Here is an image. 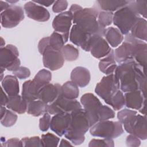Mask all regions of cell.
<instances>
[{
	"label": "cell",
	"mask_w": 147,
	"mask_h": 147,
	"mask_svg": "<svg viewBox=\"0 0 147 147\" xmlns=\"http://www.w3.org/2000/svg\"><path fill=\"white\" fill-rule=\"evenodd\" d=\"M119 88L115 82L114 74L108 75L102 78L96 85L95 93L108 104L110 99L118 91Z\"/></svg>",
	"instance_id": "9c48e42d"
},
{
	"label": "cell",
	"mask_w": 147,
	"mask_h": 147,
	"mask_svg": "<svg viewBox=\"0 0 147 147\" xmlns=\"http://www.w3.org/2000/svg\"><path fill=\"white\" fill-rule=\"evenodd\" d=\"M51 79V72L46 69H42L37 72L33 80L41 89L44 86L50 83Z\"/></svg>",
	"instance_id": "4dcf8cb0"
},
{
	"label": "cell",
	"mask_w": 147,
	"mask_h": 147,
	"mask_svg": "<svg viewBox=\"0 0 147 147\" xmlns=\"http://www.w3.org/2000/svg\"><path fill=\"white\" fill-rule=\"evenodd\" d=\"M70 78L71 81L78 87L83 88L88 84L91 79V75L88 69L79 66L74 68L71 71Z\"/></svg>",
	"instance_id": "44dd1931"
},
{
	"label": "cell",
	"mask_w": 147,
	"mask_h": 147,
	"mask_svg": "<svg viewBox=\"0 0 147 147\" xmlns=\"http://www.w3.org/2000/svg\"><path fill=\"white\" fill-rule=\"evenodd\" d=\"M49 45L53 49L58 51H61L65 42L62 34L56 32H53L51 36L49 37Z\"/></svg>",
	"instance_id": "836d02e7"
},
{
	"label": "cell",
	"mask_w": 147,
	"mask_h": 147,
	"mask_svg": "<svg viewBox=\"0 0 147 147\" xmlns=\"http://www.w3.org/2000/svg\"><path fill=\"white\" fill-rule=\"evenodd\" d=\"M90 128L86 112L81 108L70 113L69 125L64 136L74 145H79L84 141V134Z\"/></svg>",
	"instance_id": "277c9868"
},
{
	"label": "cell",
	"mask_w": 147,
	"mask_h": 147,
	"mask_svg": "<svg viewBox=\"0 0 147 147\" xmlns=\"http://www.w3.org/2000/svg\"><path fill=\"white\" fill-rule=\"evenodd\" d=\"M61 92V86L56 83H49L42 87L38 94V99L47 105L52 103L57 98Z\"/></svg>",
	"instance_id": "d6986e66"
},
{
	"label": "cell",
	"mask_w": 147,
	"mask_h": 147,
	"mask_svg": "<svg viewBox=\"0 0 147 147\" xmlns=\"http://www.w3.org/2000/svg\"><path fill=\"white\" fill-rule=\"evenodd\" d=\"M113 74L119 89L123 92L138 90L146 96V69L140 66L134 60L119 64Z\"/></svg>",
	"instance_id": "6da1fadb"
},
{
	"label": "cell",
	"mask_w": 147,
	"mask_h": 147,
	"mask_svg": "<svg viewBox=\"0 0 147 147\" xmlns=\"http://www.w3.org/2000/svg\"><path fill=\"white\" fill-rule=\"evenodd\" d=\"M51 115L48 112H45L43 116L39 120V128L42 131H46L50 127L51 124Z\"/></svg>",
	"instance_id": "60d3db41"
},
{
	"label": "cell",
	"mask_w": 147,
	"mask_h": 147,
	"mask_svg": "<svg viewBox=\"0 0 147 147\" xmlns=\"http://www.w3.org/2000/svg\"><path fill=\"white\" fill-rule=\"evenodd\" d=\"M68 7V2L65 0H60V1H55L53 6H52V11L55 13H62V11H64L67 9Z\"/></svg>",
	"instance_id": "7bdbcfd3"
},
{
	"label": "cell",
	"mask_w": 147,
	"mask_h": 147,
	"mask_svg": "<svg viewBox=\"0 0 147 147\" xmlns=\"http://www.w3.org/2000/svg\"><path fill=\"white\" fill-rule=\"evenodd\" d=\"M94 35L84 32L77 25L74 24L70 31L69 40L74 44L81 47L86 52H89Z\"/></svg>",
	"instance_id": "7c38bea8"
},
{
	"label": "cell",
	"mask_w": 147,
	"mask_h": 147,
	"mask_svg": "<svg viewBox=\"0 0 147 147\" xmlns=\"http://www.w3.org/2000/svg\"><path fill=\"white\" fill-rule=\"evenodd\" d=\"M61 95L69 99H76L79 94L78 86L71 81H67L61 86Z\"/></svg>",
	"instance_id": "f546056e"
},
{
	"label": "cell",
	"mask_w": 147,
	"mask_h": 147,
	"mask_svg": "<svg viewBox=\"0 0 147 147\" xmlns=\"http://www.w3.org/2000/svg\"><path fill=\"white\" fill-rule=\"evenodd\" d=\"M1 106H6L7 103L8 102L9 97L6 95V94L5 93V91L3 90V88L1 87Z\"/></svg>",
	"instance_id": "c3c4849f"
},
{
	"label": "cell",
	"mask_w": 147,
	"mask_h": 147,
	"mask_svg": "<svg viewBox=\"0 0 147 147\" xmlns=\"http://www.w3.org/2000/svg\"><path fill=\"white\" fill-rule=\"evenodd\" d=\"M72 22V16L69 11L57 14L52 21V27L55 32L62 34L65 43L67 42L69 38V32Z\"/></svg>",
	"instance_id": "5bb4252c"
},
{
	"label": "cell",
	"mask_w": 147,
	"mask_h": 147,
	"mask_svg": "<svg viewBox=\"0 0 147 147\" xmlns=\"http://www.w3.org/2000/svg\"><path fill=\"white\" fill-rule=\"evenodd\" d=\"M48 105L42 100H35L28 103L26 112L34 117H38L47 112Z\"/></svg>",
	"instance_id": "f1b7e54d"
},
{
	"label": "cell",
	"mask_w": 147,
	"mask_h": 147,
	"mask_svg": "<svg viewBox=\"0 0 147 147\" xmlns=\"http://www.w3.org/2000/svg\"><path fill=\"white\" fill-rule=\"evenodd\" d=\"M129 1L115 0V1H97L96 2L98 7L102 11H114L126 6Z\"/></svg>",
	"instance_id": "83f0119b"
},
{
	"label": "cell",
	"mask_w": 147,
	"mask_h": 147,
	"mask_svg": "<svg viewBox=\"0 0 147 147\" xmlns=\"http://www.w3.org/2000/svg\"><path fill=\"white\" fill-rule=\"evenodd\" d=\"M125 105L129 109L139 110L146 102V98L140 90H135L125 92Z\"/></svg>",
	"instance_id": "ffe728a7"
},
{
	"label": "cell",
	"mask_w": 147,
	"mask_h": 147,
	"mask_svg": "<svg viewBox=\"0 0 147 147\" xmlns=\"http://www.w3.org/2000/svg\"><path fill=\"white\" fill-rule=\"evenodd\" d=\"M24 19V12L22 7L10 5L1 13V24L5 28H12L17 26Z\"/></svg>",
	"instance_id": "8fae6325"
},
{
	"label": "cell",
	"mask_w": 147,
	"mask_h": 147,
	"mask_svg": "<svg viewBox=\"0 0 147 147\" xmlns=\"http://www.w3.org/2000/svg\"><path fill=\"white\" fill-rule=\"evenodd\" d=\"M1 86L8 96L18 95L19 82L16 76L6 75L1 81Z\"/></svg>",
	"instance_id": "603a6c76"
},
{
	"label": "cell",
	"mask_w": 147,
	"mask_h": 147,
	"mask_svg": "<svg viewBox=\"0 0 147 147\" xmlns=\"http://www.w3.org/2000/svg\"><path fill=\"white\" fill-rule=\"evenodd\" d=\"M10 5H9L7 2H3L2 1H0V10L2 12L6 9H7Z\"/></svg>",
	"instance_id": "f907efd6"
},
{
	"label": "cell",
	"mask_w": 147,
	"mask_h": 147,
	"mask_svg": "<svg viewBox=\"0 0 147 147\" xmlns=\"http://www.w3.org/2000/svg\"><path fill=\"white\" fill-rule=\"evenodd\" d=\"M140 17L141 16L127 4L114 13L113 22L122 34L126 35L129 33L133 26Z\"/></svg>",
	"instance_id": "5b68a950"
},
{
	"label": "cell",
	"mask_w": 147,
	"mask_h": 147,
	"mask_svg": "<svg viewBox=\"0 0 147 147\" xmlns=\"http://www.w3.org/2000/svg\"><path fill=\"white\" fill-rule=\"evenodd\" d=\"M98 67L99 70L107 75L114 74L117 67V62L115 60L114 50L111 49L108 55L99 61Z\"/></svg>",
	"instance_id": "cb8c5ba5"
},
{
	"label": "cell",
	"mask_w": 147,
	"mask_h": 147,
	"mask_svg": "<svg viewBox=\"0 0 147 147\" xmlns=\"http://www.w3.org/2000/svg\"><path fill=\"white\" fill-rule=\"evenodd\" d=\"M136 114H137V112L135 110H132L128 109H124L118 112L117 118L119 122L122 123L123 122L129 117H130L131 115Z\"/></svg>",
	"instance_id": "ee69618b"
},
{
	"label": "cell",
	"mask_w": 147,
	"mask_h": 147,
	"mask_svg": "<svg viewBox=\"0 0 147 147\" xmlns=\"http://www.w3.org/2000/svg\"><path fill=\"white\" fill-rule=\"evenodd\" d=\"M139 111L143 115H146V102H145L141 108L139 110Z\"/></svg>",
	"instance_id": "f5cc1de1"
},
{
	"label": "cell",
	"mask_w": 147,
	"mask_h": 147,
	"mask_svg": "<svg viewBox=\"0 0 147 147\" xmlns=\"http://www.w3.org/2000/svg\"><path fill=\"white\" fill-rule=\"evenodd\" d=\"M19 52L17 48L8 44L0 49V67L7 69L18 59Z\"/></svg>",
	"instance_id": "e0dca14e"
},
{
	"label": "cell",
	"mask_w": 147,
	"mask_h": 147,
	"mask_svg": "<svg viewBox=\"0 0 147 147\" xmlns=\"http://www.w3.org/2000/svg\"><path fill=\"white\" fill-rule=\"evenodd\" d=\"M114 146V141L111 138L103 139H92L88 144L89 147H98V146H107L113 147Z\"/></svg>",
	"instance_id": "f35d334b"
},
{
	"label": "cell",
	"mask_w": 147,
	"mask_h": 147,
	"mask_svg": "<svg viewBox=\"0 0 147 147\" xmlns=\"http://www.w3.org/2000/svg\"><path fill=\"white\" fill-rule=\"evenodd\" d=\"M14 76L20 79H25L28 78L30 75V71L29 69L26 67L20 66L18 69L13 72Z\"/></svg>",
	"instance_id": "b9f144b4"
},
{
	"label": "cell",
	"mask_w": 147,
	"mask_h": 147,
	"mask_svg": "<svg viewBox=\"0 0 147 147\" xmlns=\"http://www.w3.org/2000/svg\"><path fill=\"white\" fill-rule=\"evenodd\" d=\"M5 40H4L3 38L1 37V48L4 47H5Z\"/></svg>",
	"instance_id": "11a10c76"
},
{
	"label": "cell",
	"mask_w": 147,
	"mask_h": 147,
	"mask_svg": "<svg viewBox=\"0 0 147 147\" xmlns=\"http://www.w3.org/2000/svg\"><path fill=\"white\" fill-rule=\"evenodd\" d=\"M49 45V37H45L41 39L38 44V50L40 54H42L45 49Z\"/></svg>",
	"instance_id": "bcb514c9"
},
{
	"label": "cell",
	"mask_w": 147,
	"mask_h": 147,
	"mask_svg": "<svg viewBox=\"0 0 147 147\" xmlns=\"http://www.w3.org/2000/svg\"><path fill=\"white\" fill-rule=\"evenodd\" d=\"M59 146L60 147H65V146H73V145L67 140L62 139L60 141V144L59 145Z\"/></svg>",
	"instance_id": "816d5d0a"
},
{
	"label": "cell",
	"mask_w": 147,
	"mask_h": 147,
	"mask_svg": "<svg viewBox=\"0 0 147 147\" xmlns=\"http://www.w3.org/2000/svg\"><path fill=\"white\" fill-rule=\"evenodd\" d=\"M40 88L33 82L29 80L25 81L22 84V97L28 103L38 99V94Z\"/></svg>",
	"instance_id": "7402d4cb"
},
{
	"label": "cell",
	"mask_w": 147,
	"mask_h": 147,
	"mask_svg": "<svg viewBox=\"0 0 147 147\" xmlns=\"http://www.w3.org/2000/svg\"><path fill=\"white\" fill-rule=\"evenodd\" d=\"M41 141L42 146H57L60 141V138L55 134L48 133L41 136Z\"/></svg>",
	"instance_id": "8d00e7d4"
},
{
	"label": "cell",
	"mask_w": 147,
	"mask_h": 147,
	"mask_svg": "<svg viewBox=\"0 0 147 147\" xmlns=\"http://www.w3.org/2000/svg\"><path fill=\"white\" fill-rule=\"evenodd\" d=\"M70 113L61 112L55 114L51 118L50 129L60 137L65 134L68 129Z\"/></svg>",
	"instance_id": "2e32d148"
},
{
	"label": "cell",
	"mask_w": 147,
	"mask_h": 147,
	"mask_svg": "<svg viewBox=\"0 0 147 147\" xmlns=\"http://www.w3.org/2000/svg\"><path fill=\"white\" fill-rule=\"evenodd\" d=\"M6 2L9 3H16L18 2V1H7Z\"/></svg>",
	"instance_id": "9f6ffc18"
},
{
	"label": "cell",
	"mask_w": 147,
	"mask_h": 147,
	"mask_svg": "<svg viewBox=\"0 0 147 147\" xmlns=\"http://www.w3.org/2000/svg\"><path fill=\"white\" fill-rule=\"evenodd\" d=\"M42 55L43 64L45 68L56 71L63 66L65 59L61 51L56 50L49 45Z\"/></svg>",
	"instance_id": "4fadbf2b"
},
{
	"label": "cell",
	"mask_w": 147,
	"mask_h": 147,
	"mask_svg": "<svg viewBox=\"0 0 147 147\" xmlns=\"http://www.w3.org/2000/svg\"><path fill=\"white\" fill-rule=\"evenodd\" d=\"M4 146H22L21 141L17 138H12L5 142Z\"/></svg>",
	"instance_id": "7dc6e473"
},
{
	"label": "cell",
	"mask_w": 147,
	"mask_h": 147,
	"mask_svg": "<svg viewBox=\"0 0 147 147\" xmlns=\"http://www.w3.org/2000/svg\"><path fill=\"white\" fill-rule=\"evenodd\" d=\"M128 5L140 16L146 18L147 1H129Z\"/></svg>",
	"instance_id": "d6a6232c"
},
{
	"label": "cell",
	"mask_w": 147,
	"mask_h": 147,
	"mask_svg": "<svg viewBox=\"0 0 147 147\" xmlns=\"http://www.w3.org/2000/svg\"><path fill=\"white\" fill-rule=\"evenodd\" d=\"M90 127L96 122L114 118L115 112L107 106L103 105L100 100L92 93H86L80 98Z\"/></svg>",
	"instance_id": "3957f363"
},
{
	"label": "cell",
	"mask_w": 147,
	"mask_h": 147,
	"mask_svg": "<svg viewBox=\"0 0 147 147\" xmlns=\"http://www.w3.org/2000/svg\"><path fill=\"white\" fill-rule=\"evenodd\" d=\"M69 11L72 16V22L83 30L91 34L104 36L105 28L97 21L99 11L96 7L83 8L79 5L72 4Z\"/></svg>",
	"instance_id": "7a4b0ae2"
},
{
	"label": "cell",
	"mask_w": 147,
	"mask_h": 147,
	"mask_svg": "<svg viewBox=\"0 0 147 147\" xmlns=\"http://www.w3.org/2000/svg\"><path fill=\"white\" fill-rule=\"evenodd\" d=\"M82 108L81 104L76 99H69L64 97L61 92L57 98L52 103L48 105L47 112L51 115L59 113H71Z\"/></svg>",
	"instance_id": "30bf717a"
},
{
	"label": "cell",
	"mask_w": 147,
	"mask_h": 147,
	"mask_svg": "<svg viewBox=\"0 0 147 147\" xmlns=\"http://www.w3.org/2000/svg\"><path fill=\"white\" fill-rule=\"evenodd\" d=\"M125 131L137 137L140 140H145L147 138L146 115L133 114L126 118L122 123Z\"/></svg>",
	"instance_id": "52a82bcc"
},
{
	"label": "cell",
	"mask_w": 147,
	"mask_h": 147,
	"mask_svg": "<svg viewBox=\"0 0 147 147\" xmlns=\"http://www.w3.org/2000/svg\"><path fill=\"white\" fill-rule=\"evenodd\" d=\"M130 34L134 38L144 41L147 40V22L146 20L140 17L134 24L130 30Z\"/></svg>",
	"instance_id": "484cf974"
},
{
	"label": "cell",
	"mask_w": 147,
	"mask_h": 147,
	"mask_svg": "<svg viewBox=\"0 0 147 147\" xmlns=\"http://www.w3.org/2000/svg\"><path fill=\"white\" fill-rule=\"evenodd\" d=\"M104 36L108 44L113 48L117 47L123 40V36L120 30L112 26L105 29Z\"/></svg>",
	"instance_id": "4316f807"
},
{
	"label": "cell",
	"mask_w": 147,
	"mask_h": 147,
	"mask_svg": "<svg viewBox=\"0 0 147 147\" xmlns=\"http://www.w3.org/2000/svg\"><path fill=\"white\" fill-rule=\"evenodd\" d=\"M6 107L13 111L21 114L26 111L28 102L19 95L9 96Z\"/></svg>",
	"instance_id": "d4e9b609"
},
{
	"label": "cell",
	"mask_w": 147,
	"mask_h": 147,
	"mask_svg": "<svg viewBox=\"0 0 147 147\" xmlns=\"http://www.w3.org/2000/svg\"><path fill=\"white\" fill-rule=\"evenodd\" d=\"M61 51L64 59L68 61H75L79 57V50L71 44L64 45Z\"/></svg>",
	"instance_id": "1f68e13d"
},
{
	"label": "cell",
	"mask_w": 147,
	"mask_h": 147,
	"mask_svg": "<svg viewBox=\"0 0 147 147\" xmlns=\"http://www.w3.org/2000/svg\"><path fill=\"white\" fill-rule=\"evenodd\" d=\"M6 109L5 107L3 106H1V118L3 117L4 114L6 113Z\"/></svg>",
	"instance_id": "db71d44e"
},
{
	"label": "cell",
	"mask_w": 147,
	"mask_h": 147,
	"mask_svg": "<svg viewBox=\"0 0 147 147\" xmlns=\"http://www.w3.org/2000/svg\"><path fill=\"white\" fill-rule=\"evenodd\" d=\"M114 13L111 11H101L99 13L97 21L99 24L103 28H106L111 24Z\"/></svg>",
	"instance_id": "d590c367"
},
{
	"label": "cell",
	"mask_w": 147,
	"mask_h": 147,
	"mask_svg": "<svg viewBox=\"0 0 147 147\" xmlns=\"http://www.w3.org/2000/svg\"><path fill=\"white\" fill-rule=\"evenodd\" d=\"M90 133L94 137L113 139L120 136L123 133V129L119 121L104 120L92 125L90 127Z\"/></svg>",
	"instance_id": "8992f818"
},
{
	"label": "cell",
	"mask_w": 147,
	"mask_h": 147,
	"mask_svg": "<svg viewBox=\"0 0 147 147\" xmlns=\"http://www.w3.org/2000/svg\"><path fill=\"white\" fill-rule=\"evenodd\" d=\"M36 3H38L40 5H43L46 7H48L50 5H52L54 3L55 1H32Z\"/></svg>",
	"instance_id": "681fc988"
},
{
	"label": "cell",
	"mask_w": 147,
	"mask_h": 147,
	"mask_svg": "<svg viewBox=\"0 0 147 147\" xmlns=\"http://www.w3.org/2000/svg\"><path fill=\"white\" fill-rule=\"evenodd\" d=\"M21 141L22 146H42L41 139L38 136L24 137Z\"/></svg>",
	"instance_id": "ab89813d"
},
{
	"label": "cell",
	"mask_w": 147,
	"mask_h": 147,
	"mask_svg": "<svg viewBox=\"0 0 147 147\" xmlns=\"http://www.w3.org/2000/svg\"><path fill=\"white\" fill-rule=\"evenodd\" d=\"M126 144L127 146L137 147L140 145L141 141L137 137L130 134V135L127 136L126 137Z\"/></svg>",
	"instance_id": "f6af8a7d"
},
{
	"label": "cell",
	"mask_w": 147,
	"mask_h": 147,
	"mask_svg": "<svg viewBox=\"0 0 147 147\" xmlns=\"http://www.w3.org/2000/svg\"><path fill=\"white\" fill-rule=\"evenodd\" d=\"M111 51L109 44L101 36L94 34L91 46V55L96 59H100L108 55Z\"/></svg>",
	"instance_id": "ac0fdd59"
},
{
	"label": "cell",
	"mask_w": 147,
	"mask_h": 147,
	"mask_svg": "<svg viewBox=\"0 0 147 147\" xmlns=\"http://www.w3.org/2000/svg\"><path fill=\"white\" fill-rule=\"evenodd\" d=\"M111 106L114 110H119L125 106V96L123 92L119 90L116 94L110 99L107 104Z\"/></svg>",
	"instance_id": "e575fe53"
},
{
	"label": "cell",
	"mask_w": 147,
	"mask_h": 147,
	"mask_svg": "<svg viewBox=\"0 0 147 147\" xmlns=\"http://www.w3.org/2000/svg\"><path fill=\"white\" fill-rule=\"evenodd\" d=\"M17 115L9 110H6L3 117L1 118V123L5 127H11L13 126L17 120Z\"/></svg>",
	"instance_id": "74e56055"
},
{
	"label": "cell",
	"mask_w": 147,
	"mask_h": 147,
	"mask_svg": "<svg viewBox=\"0 0 147 147\" xmlns=\"http://www.w3.org/2000/svg\"><path fill=\"white\" fill-rule=\"evenodd\" d=\"M141 41L133 37L130 33L126 34L125 41L114 51L116 62L119 64L127 60H134L137 48Z\"/></svg>",
	"instance_id": "ba28073f"
},
{
	"label": "cell",
	"mask_w": 147,
	"mask_h": 147,
	"mask_svg": "<svg viewBox=\"0 0 147 147\" xmlns=\"http://www.w3.org/2000/svg\"><path fill=\"white\" fill-rule=\"evenodd\" d=\"M24 9L29 18L38 22L47 21L50 18V13L46 8L33 1L26 2Z\"/></svg>",
	"instance_id": "9a60e30c"
}]
</instances>
